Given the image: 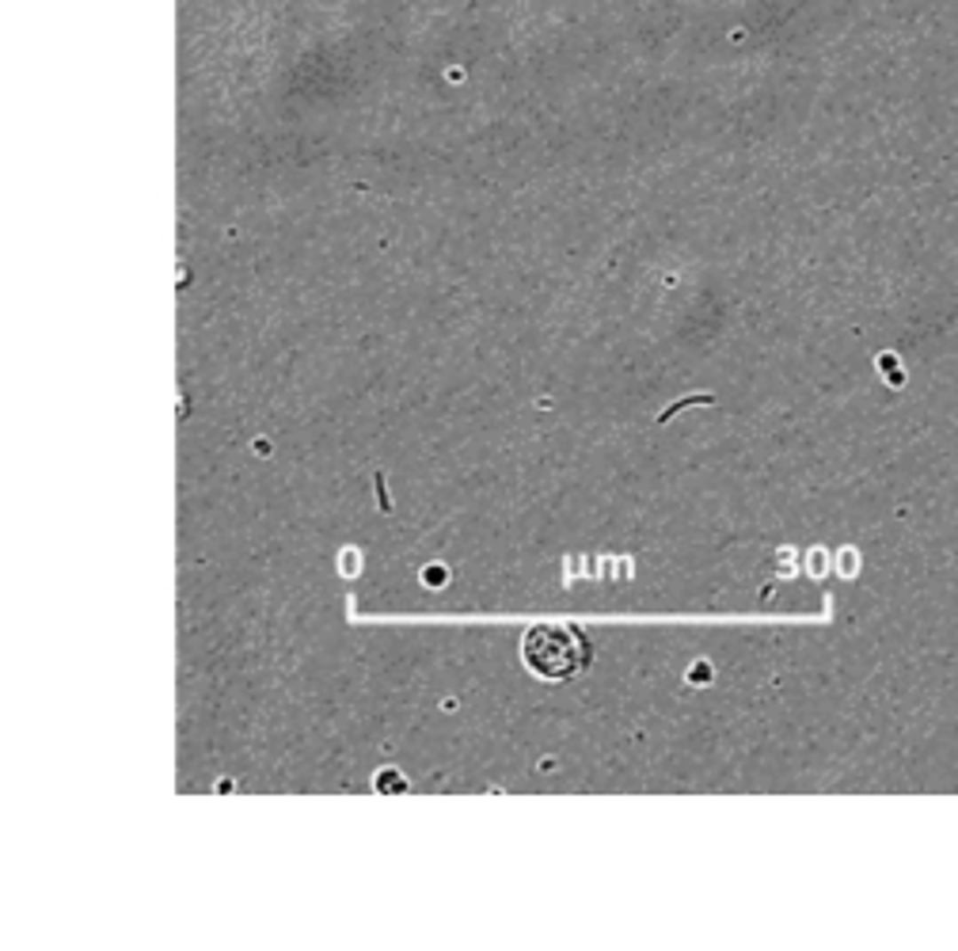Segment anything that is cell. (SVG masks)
Returning <instances> with one entry per match:
<instances>
[{"label": "cell", "instance_id": "obj_1", "mask_svg": "<svg viewBox=\"0 0 958 951\" xmlns=\"http://www.w3.org/2000/svg\"><path fill=\"white\" fill-rule=\"evenodd\" d=\"M525 666L536 678L548 681H566L590 662V639L571 624H536L521 643Z\"/></svg>", "mask_w": 958, "mask_h": 951}]
</instances>
